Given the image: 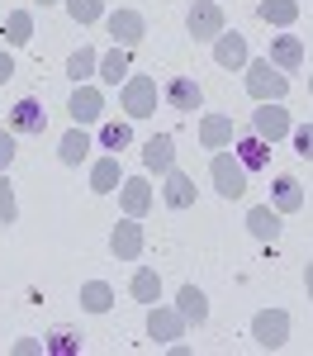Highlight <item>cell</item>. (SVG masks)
<instances>
[{"label":"cell","instance_id":"18","mask_svg":"<svg viewBox=\"0 0 313 356\" xmlns=\"http://www.w3.org/2000/svg\"><path fill=\"white\" fill-rule=\"evenodd\" d=\"M142 166H147L152 176H167L171 166H176V138H171V134L147 138V147H142Z\"/></svg>","mask_w":313,"mask_h":356},{"label":"cell","instance_id":"32","mask_svg":"<svg viewBox=\"0 0 313 356\" xmlns=\"http://www.w3.org/2000/svg\"><path fill=\"white\" fill-rule=\"evenodd\" d=\"M81 342H85V337L76 328H53L48 337H43V352H48V356H76V352H81Z\"/></svg>","mask_w":313,"mask_h":356},{"label":"cell","instance_id":"9","mask_svg":"<svg viewBox=\"0 0 313 356\" xmlns=\"http://www.w3.org/2000/svg\"><path fill=\"white\" fill-rule=\"evenodd\" d=\"M180 332H185V314L180 309H167V304H152L147 309V337L152 342H180Z\"/></svg>","mask_w":313,"mask_h":356},{"label":"cell","instance_id":"6","mask_svg":"<svg viewBox=\"0 0 313 356\" xmlns=\"http://www.w3.org/2000/svg\"><path fill=\"white\" fill-rule=\"evenodd\" d=\"M223 5L219 0H195L190 5V15H185V29H190V38L195 43H214L219 33H223Z\"/></svg>","mask_w":313,"mask_h":356},{"label":"cell","instance_id":"13","mask_svg":"<svg viewBox=\"0 0 313 356\" xmlns=\"http://www.w3.org/2000/svg\"><path fill=\"white\" fill-rule=\"evenodd\" d=\"M162 100H167L171 110H180V114H195L199 105H204V90H199L195 76H171L167 90H162Z\"/></svg>","mask_w":313,"mask_h":356},{"label":"cell","instance_id":"22","mask_svg":"<svg viewBox=\"0 0 313 356\" xmlns=\"http://www.w3.org/2000/svg\"><path fill=\"white\" fill-rule=\"evenodd\" d=\"M271 62L280 67V72H299L304 67V43L294 38V33H280V38H271Z\"/></svg>","mask_w":313,"mask_h":356},{"label":"cell","instance_id":"14","mask_svg":"<svg viewBox=\"0 0 313 356\" xmlns=\"http://www.w3.org/2000/svg\"><path fill=\"white\" fill-rule=\"evenodd\" d=\"M214 62H219V67H223V72H242V67H247V62H252V53H247V38H242V33H219V38H214Z\"/></svg>","mask_w":313,"mask_h":356},{"label":"cell","instance_id":"38","mask_svg":"<svg viewBox=\"0 0 313 356\" xmlns=\"http://www.w3.org/2000/svg\"><path fill=\"white\" fill-rule=\"evenodd\" d=\"M15 352H19V356H33V352H43V342H33V337H24V342H15Z\"/></svg>","mask_w":313,"mask_h":356},{"label":"cell","instance_id":"41","mask_svg":"<svg viewBox=\"0 0 313 356\" xmlns=\"http://www.w3.org/2000/svg\"><path fill=\"white\" fill-rule=\"evenodd\" d=\"M43 5H57V0H43Z\"/></svg>","mask_w":313,"mask_h":356},{"label":"cell","instance_id":"28","mask_svg":"<svg viewBox=\"0 0 313 356\" xmlns=\"http://www.w3.org/2000/svg\"><path fill=\"white\" fill-rule=\"evenodd\" d=\"M0 38H5V48H24L28 38H33V15H28V10H15V15H5V29H0Z\"/></svg>","mask_w":313,"mask_h":356},{"label":"cell","instance_id":"36","mask_svg":"<svg viewBox=\"0 0 313 356\" xmlns=\"http://www.w3.org/2000/svg\"><path fill=\"white\" fill-rule=\"evenodd\" d=\"M10 162H15V134H10V129H0V176L10 171Z\"/></svg>","mask_w":313,"mask_h":356},{"label":"cell","instance_id":"24","mask_svg":"<svg viewBox=\"0 0 313 356\" xmlns=\"http://www.w3.org/2000/svg\"><path fill=\"white\" fill-rule=\"evenodd\" d=\"M176 309H180V314H185V323H195V328L209 323V300H204V290H199V285H180Z\"/></svg>","mask_w":313,"mask_h":356},{"label":"cell","instance_id":"19","mask_svg":"<svg viewBox=\"0 0 313 356\" xmlns=\"http://www.w3.org/2000/svg\"><path fill=\"white\" fill-rule=\"evenodd\" d=\"M162 200H167V209H190L195 204V181L171 166L167 176H162Z\"/></svg>","mask_w":313,"mask_h":356},{"label":"cell","instance_id":"3","mask_svg":"<svg viewBox=\"0 0 313 356\" xmlns=\"http://www.w3.org/2000/svg\"><path fill=\"white\" fill-rule=\"evenodd\" d=\"M157 100H162V90L152 76H128V81L119 86V105L128 119H147V114H157Z\"/></svg>","mask_w":313,"mask_h":356},{"label":"cell","instance_id":"8","mask_svg":"<svg viewBox=\"0 0 313 356\" xmlns=\"http://www.w3.org/2000/svg\"><path fill=\"white\" fill-rule=\"evenodd\" d=\"M142 247H147V233H142V223L124 214V219L114 223V233H110V252L119 257V261H138Z\"/></svg>","mask_w":313,"mask_h":356},{"label":"cell","instance_id":"12","mask_svg":"<svg viewBox=\"0 0 313 356\" xmlns=\"http://www.w3.org/2000/svg\"><path fill=\"white\" fill-rule=\"evenodd\" d=\"M152 181L147 176H124V186H119V204H124V214L128 219H142L147 209H152Z\"/></svg>","mask_w":313,"mask_h":356},{"label":"cell","instance_id":"37","mask_svg":"<svg viewBox=\"0 0 313 356\" xmlns=\"http://www.w3.org/2000/svg\"><path fill=\"white\" fill-rule=\"evenodd\" d=\"M10 76H15V57H10L5 48H0V86L10 81Z\"/></svg>","mask_w":313,"mask_h":356},{"label":"cell","instance_id":"15","mask_svg":"<svg viewBox=\"0 0 313 356\" xmlns=\"http://www.w3.org/2000/svg\"><path fill=\"white\" fill-rule=\"evenodd\" d=\"M67 114L76 119V124H95L100 114H105V95H100V86H76L71 90V100H67Z\"/></svg>","mask_w":313,"mask_h":356},{"label":"cell","instance_id":"1","mask_svg":"<svg viewBox=\"0 0 313 356\" xmlns=\"http://www.w3.org/2000/svg\"><path fill=\"white\" fill-rule=\"evenodd\" d=\"M242 72H247V95H252L256 105H266V100H285V95H289V76H285L271 57H252Z\"/></svg>","mask_w":313,"mask_h":356},{"label":"cell","instance_id":"7","mask_svg":"<svg viewBox=\"0 0 313 356\" xmlns=\"http://www.w3.org/2000/svg\"><path fill=\"white\" fill-rule=\"evenodd\" d=\"M5 124H10V134H15V138H38L43 129H48L43 100H33V95L15 100V105H10V114H5Z\"/></svg>","mask_w":313,"mask_h":356},{"label":"cell","instance_id":"21","mask_svg":"<svg viewBox=\"0 0 313 356\" xmlns=\"http://www.w3.org/2000/svg\"><path fill=\"white\" fill-rule=\"evenodd\" d=\"M57 157H62V166H81L85 157H90V134H85V124H71V129L62 134Z\"/></svg>","mask_w":313,"mask_h":356},{"label":"cell","instance_id":"5","mask_svg":"<svg viewBox=\"0 0 313 356\" xmlns=\"http://www.w3.org/2000/svg\"><path fill=\"white\" fill-rule=\"evenodd\" d=\"M252 134L266 138V143L276 147L280 138L294 134V119H289V110H285L280 100H266V105H256V114H252Z\"/></svg>","mask_w":313,"mask_h":356},{"label":"cell","instance_id":"20","mask_svg":"<svg viewBox=\"0 0 313 356\" xmlns=\"http://www.w3.org/2000/svg\"><path fill=\"white\" fill-rule=\"evenodd\" d=\"M271 204H276L280 214H299V209H304V186H299V176H276V181H271Z\"/></svg>","mask_w":313,"mask_h":356},{"label":"cell","instance_id":"31","mask_svg":"<svg viewBox=\"0 0 313 356\" xmlns=\"http://www.w3.org/2000/svg\"><path fill=\"white\" fill-rule=\"evenodd\" d=\"M81 309L85 314H110L114 309V290L105 280H85L81 285Z\"/></svg>","mask_w":313,"mask_h":356},{"label":"cell","instance_id":"40","mask_svg":"<svg viewBox=\"0 0 313 356\" xmlns=\"http://www.w3.org/2000/svg\"><path fill=\"white\" fill-rule=\"evenodd\" d=\"M309 95H313V76H309Z\"/></svg>","mask_w":313,"mask_h":356},{"label":"cell","instance_id":"16","mask_svg":"<svg viewBox=\"0 0 313 356\" xmlns=\"http://www.w3.org/2000/svg\"><path fill=\"white\" fill-rule=\"evenodd\" d=\"M280 219H285V214L276 209V204H252V209H247V233H252L256 243H276L280 228H285Z\"/></svg>","mask_w":313,"mask_h":356},{"label":"cell","instance_id":"27","mask_svg":"<svg viewBox=\"0 0 313 356\" xmlns=\"http://www.w3.org/2000/svg\"><path fill=\"white\" fill-rule=\"evenodd\" d=\"M128 295H133L138 304H157L162 300V275L152 271V266H138L133 280H128Z\"/></svg>","mask_w":313,"mask_h":356},{"label":"cell","instance_id":"2","mask_svg":"<svg viewBox=\"0 0 313 356\" xmlns=\"http://www.w3.org/2000/svg\"><path fill=\"white\" fill-rule=\"evenodd\" d=\"M209 181H214V191L223 195V200H242L247 195V166L232 157V147H219L214 152V162H209Z\"/></svg>","mask_w":313,"mask_h":356},{"label":"cell","instance_id":"29","mask_svg":"<svg viewBox=\"0 0 313 356\" xmlns=\"http://www.w3.org/2000/svg\"><path fill=\"white\" fill-rule=\"evenodd\" d=\"M95 72H100V53H95V48H85V43H81L76 53L67 57V76H71L76 86H85Z\"/></svg>","mask_w":313,"mask_h":356},{"label":"cell","instance_id":"26","mask_svg":"<svg viewBox=\"0 0 313 356\" xmlns=\"http://www.w3.org/2000/svg\"><path fill=\"white\" fill-rule=\"evenodd\" d=\"M256 19L261 24H276V29H289L299 19V0H261L256 5Z\"/></svg>","mask_w":313,"mask_h":356},{"label":"cell","instance_id":"39","mask_svg":"<svg viewBox=\"0 0 313 356\" xmlns=\"http://www.w3.org/2000/svg\"><path fill=\"white\" fill-rule=\"evenodd\" d=\"M304 290H309V300H313V261H309V271H304Z\"/></svg>","mask_w":313,"mask_h":356},{"label":"cell","instance_id":"25","mask_svg":"<svg viewBox=\"0 0 313 356\" xmlns=\"http://www.w3.org/2000/svg\"><path fill=\"white\" fill-rule=\"evenodd\" d=\"M124 186V166H119V157H100V162L90 166V191L95 195H110Z\"/></svg>","mask_w":313,"mask_h":356},{"label":"cell","instance_id":"30","mask_svg":"<svg viewBox=\"0 0 313 356\" xmlns=\"http://www.w3.org/2000/svg\"><path fill=\"white\" fill-rule=\"evenodd\" d=\"M133 143V119H110V124H100V147L105 152H124Z\"/></svg>","mask_w":313,"mask_h":356},{"label":"cell","instance_id":"23","mask_svg":"<svg viewBox=\"0 0 313 356\" xmlns=\"http://www.w3.org/2000/svg\"><path fill=\"white\" fill-rule=\"evenodd\" d=\"M128 72H133V48H114V53L100 57V72H95V76H100L105 86H124Z\"/></svg>","mask_w":313,"mask_h":356},{"label":"cell","instance_id":"33","mask_svg":"<svg viewBox=\"0 0 313 356\" xmlns=\"http://www.w3.org/2000/svg\"><path fill=\"white\" fill-rule=\"evenodd\" d=\"M67 15L76 24H100L105 19V0H67Z\"/></svg>","mask_w":313,"mask_h":356},{"label":"cell","instance_id":"35","mask_svg":"<svg viewBox=\"0 0 313 356\" xmlns=\"http://www.w3.org/2000/svg\"><path fill=\"white\" fill-rule=\"evenodd\" d=\"M289 138H294V152H299L304 162H313V124H299Z\"/></svg>","mask_w":313,"mask_h":356},{"label":"cell","instance_id":"4","mask_svg":"<svg viewBox=\"0 0 313 356\" xmlns=\"http://www.w3.org/2000/svg\"><path fill=\"white\" fill-rule=\"evenodd\" d=\"M252 342L261 352H280L285 342H289V314L285 309H261L252 318Z\"/></svg>","mask_w":313,"mask_h":356},{"label":"cell","instance_id":"17","mask_svg":"<svg viewBox=\"0 0 313 356\" xmlns=\"http://www.w3.org/2000/svg\"><path fill=\"white\" fill-rule=\"evenodd\" d=\"M232 157L247 166V171H266L271 166V143L256 138V134H237L232 138Z\"/></svg>","mask_w":313,"mask_h":356},{"label":"cell","instance_id":"34","mask_svg":"<svg viewBox=\"0 0 313 356\" xmlns=\"http://www.w3.org/2000/svg\"><path fill=\"white\" fill-rule=\"evenodd\" d=\"M15 219H19V204H15V186H10V176H0V223L10 228Z\"/></svg>","mask_w":313,"mask_h":356},{"label":"cell","instance_id":"11","mask_svg":"<svg viewBox=\"0 0 313 356\" xmlns=\"http://www.w3.org/2000/svg\"><path fill=\"white\" fill-rule=\"evenodd\" d=\"M232 138H237V124H232V114H204V119H199V147H204V152L232 147Z\"/></svg>","mask_w":313,"mask_h":356},{"label":"cell","instance_id":"10","mask_svg":"<svg viewBox=\"0 0 313 356\" xmlns=\"http://www.w3.org/2000/svg\"><path fill=\"white\" fill-rule=\"evenodd\" d=\"M105 24H110L114 48H138L142 33H147V19H142L138 10H114V15H105Z\"/></svg>","mask_w":313,"mask_h":356}]
</instances>
